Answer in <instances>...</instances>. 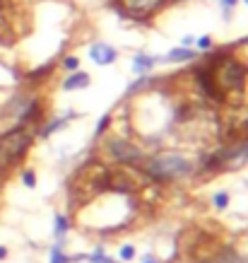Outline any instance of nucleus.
Returning a JSON list of instances; mask_svg holds the SVG:
<instances>
[{
    "mask_svg": "<svg viewBox=\"0 0 248 263\" xmlns=\"http://www.w3.org/2000/svg\"><path fill=\"white\" fill-rule=\"evenodd\" d=\"M246 75H248V68L238 58L224 54V56H217L215 61L207 66V70H200L198 80H200V87L205 89L207 97L215 99V101H224L229 94L243 92Z\"/></svg>",
    "mask_w": 248,
    "mask_h": 263,
    "instance_id": "nucleus-1",
    "label": "nucleus"
},
{
    "mask_svg": "<svg viewBox=\"0 0 248 263\" xmlns=\"http://www.w3.org/2000/svg\"><path fill=\"white\" fill-rule=\"evenodd\" d=\"M34 126H12L10 131L0 133V172L17 165L34 143Z\"/></svg>",
    "mask_w": 248,
    "mask_h": 263,
    "instance_id": "nucleus-2",
    "label": "nucleus"
},
{
    "mask_svg": "<svg viewBox=\"0 0 248 263\" xmlns=\"http://www.w3.org/2000/svg\"><path fill=\"white\" fill-rule=\"evenodd\" d=\"M145 172L157 181H181L193 174V162L178 152H162L145 162Z\"/></svg>",
    "mask_w": 248,
    "mask_h": 263,
    "instance_id": "nucleus-3",
    "label": "nucleus"
},
{
    "mask_svg": "<svg viewBox=\"0 0 248 263\" xmlns=\"http://www.w3.org/2000/svg\"><path fill=\"white\" fill-rule=\"evenodd\" d=\"M246 162H248V140H238V143L224 147L217 157H212V165H217L219 169H229V172L241 169Z\"/></svg>",
    "mask_w": 248,
    "mask_h": 263,
    "instance_id": "nucleus-4",
    "label": "nucleus"
},
{
    "mask_svg": "<svg viewBox=\"0 0 248 263\" xmlns=\"http://www.w3.org/2000/svg\"><path fill=\"white\" fill-rule=\"evenodd\" d=\"M106 152L111 154L116 162H120V165H140L142 157H145L138 145L128 143V140H123V138H108Z\"/></svg>",
    "mask_w": 248,
    "mask_h": 263,
    "instance_id": "nucleus-5",
    "label": "nucleus"
},
{
    "mask_svg": "<svg viewBox=\"0 0 248 263\" xmlns=\"http://www.w3.org/2000/svg\"><path fill=\"white\" fill-rule=\"evenodd\" d=\"M166 0H118L120 10L130 12L133 17H147L150 12H157Z\"/></svg>",
    "mask_w": 248,
    "mask_h": 263,
    "instance_id": "nucleus-6",
    "label": "nucleus"
},
{
    "mask_svg": "<svg viewBox=\"0 0 248 263\" xmlns=\"http://www.w3.org/2000/svg\"><path fill=\"white\" fill-rule=\"evenodd\" d=\"M116 48L108 44H92L89 48V58L97 63V66H108V63H113L116 61Z\"/></svg>",
    "mask_w": 248,
    "mask_h": 263,
    "instance_id": "nucleus-7",
    "label": "nucleus"
},
{
    "mask_svg": "<svg viewBox=\"0 0 248 263\" xmlns=\"http://www.w3.org/2000/svg\"><path fill=\"white\" fill-rule=\"evenodd\" d=\"M87 85H89V75H87V73H80V70H75V73H73V75H70L63 82V89H68V92H70V89H85Z\"/></svg>",
    "mask_w": 248,
    "mask_h": 263,
    "instance_id": "nucleus-8",
    "label": "nucleus"
},
{
    "mask_svg": "<svg viewBox=\"0 0 248 263\" xmlns=\"http://www.w3.org/2000/svg\"><path fill=\"white\" fill-rule=\"evenodd\" d=\"M195 51L193 48H173L169 54L164 56V61H169V63H183V61H193L195 58Z\"/></svg>",
    "mask_w": 248,
    "mask_h": 263,
    "instance_id": "nucleus-9",
    "label": "nucleus"
},
{
    "mask_svg": "<svg viewBox=\"0 0 248 263\" xmlns=\"http://www.w3.org/2000/svg\"><path fill=\"white\" fill-rule=\"evenodd\" d=\"M152 66H154V58H152V56L138 54L135 61H133V73H135V75H142V73H147Z\"/></svg>",
    "mask_w": 248,
    "mask_h": 263,
    "instance_id": "nucleus-10",
    "label": "nucleus"
},
{
    "mask_svg": "<svg viewBox=\"0 0 248 263\" xmlns=\"http://www.w3.org/2000/svg\"><path fill=\"white\" fill-rule=\"evenodd\" d=\"M68 119H70V114H68V116H63V119H58V121H51V123H48V126H46V128L41 131V138H48L51 133H55L58 128H63V123H65Z\"/></svg>",
    "mask_w": 248,
    "mask_h": 263,
    "instance_id": "nucleus-11",
    "label": "nucleus"
},
{
    "mask_svg": "<svg viewBox=\"0 0 248 263\" xmlns=\"http://www.w3.org/2000/svg\"><path fill=\"white\" fill-rule=\"evenodd\" d=\"M68 220L63 218V215H55V237H63L65 232H68Z\"/></svg>",
    "mask_w": 248,
    "mask_h": 263,
    "instance_id": "nucleus-12",
    "label": "nucleus"
},
{
    "mask_svg": "<svg viewBox=\"0 0 248 263\" xmlns=\"http://www.w3.org/2000/svg\"><path fill=\"white\" fill-rule=\"evenodd\" d=\"M227 205H229V193H224V191L215 193V208L217 210H227Z\"/></svg>",
    "mask_w": 248,
    "mask_h": 263,
    "instance_id": "nucleus-13",
    "label": "nucleus"
},
{
    "mask_svg": "<svg viewBox=\"0 0 248 263\" xmlns=\"http://www.w3.org/2000/svg\"><path fill=\"white\" fill-rule=\"evenodd\" d=\"M22 184H24L27 188H34V186H36V174H34L32 169H27V172L22 174Z\"/></svg>",
    "mask_w": 248,
    "mask_h": 263,
    "instance_id": "nucleus-14",
    "label": "nucleus"
},
{
    "mask_svg": "<svg viewBox=\"0 0 248 263\" xmlns=\"http://www.w3.org/2000/svg\"><path fill=\"white\" fill-rule=\"evenodd\" d=\"M63 68L65 70H70V73H75L77 68H80V61H77L75 56H68V58L63 61Z\"/></svg>",
    "mask_w": 248,
    "mask_h": 263,
    "instance_id": "nucleus-15",
    "label": "nucleus"
},
{
    "mask_svg": "<svg viewBox=\"0 0 248 263\" xmlns=\"http://www.w3.org/2000/svg\"><path fill=\"white\" fill-rule=\"evenodd\" d=\"M51 263H70V258H68L60 249H53V251H51Z\"/></svg>",
    "mask_w": 248,
    "mask_h": 263,
    "instance_id": "nucleus-16",
    "label": "nucleus"
},
{
    "mask_svg": "<svg viewBox=\"0 0 248 263\" xmlns=\"http://www.w3.org/2000/svg\"><path fill=\"white\" fill-rule=\"evenodd\" d=\"M120 258L123 261H133L135 258V246H123L120 249Z\"/></svg>",
    "mask_w": 248,
    "mask_h": 263,
    "instance_id": "nucleus-17",
    "label": "nucleus"
},
{
    "mask_svg": "<svg viewBox=\"0 0 248 263\" xmlns=\"http://www.w3.org/2000/svg\"><path fill=\"white\" fill-rule=\"evenodd\" d=\"M108 121H111V114H106V116H101V121H99V126H97V135H101V133L106 131Z\"/></svg>",
    "mask_w": 248,
    "mask_h": 263,
    "instance_id": "nucleus-18",
    "label": "nucleus"
},
{
    "mask_svg": "<svg viewBox=\"0 0 248 263\" xmlns=\"http://www.w3.org/2000/svg\"><path fill=\"white\" fill-rule=\"evenodd\" d=\"M210 46H212V39H210V36H200V39H198V48H200V51H207Z\"/></svg>",
    "mask_w": 248,
    "mask_h": 263,
    "instance_id": "nucleus-19",
    "label": "nucleus"
},
{
    "mask_svg": "<svg viewBox=\"0 0 248 263\" xmlns=\"http://www.w3.org/2000/svg\"><path fill=\"white\" fill-rule=\"evenodd\" d=\"M222 3H224V5H227L229 10H231V8H234V5H236V0H222Z\"/></svg>",
    "mask_w": 248,
    "mask_h": 263,
    "instance_id": "nucleus-20",
    "label": "nucleus"
},
{
    "mask_svg": "<svg viewBox=\"0 0 248 263\" xmlns=\"http://www.w3.org/2000/svg\"><path fill=\"white\" fill-rule=\"evenodd\" d=\"M3 258H8V249H5V246H0V261H3Z\"/></svg>",
    "mask_w": 248,
    "mask_h": 263,
    "instance_id": "nucleus-21",
    "label": "nucleus"
},
{
    "mask_svg": "<svg viewBox=\"0 0 248 263\" xmlns=\"http://www.w3.org/2000/svg\"><path fill=\"white\" fill-rule=\"evenodd\" d=\"M145 263H157V261H154V258H150V256H147V258H145Z\"/></svg>",
    "mask_w": 248,
    "mask_h": 263,
    "instance_id": "nucleus-22",
    "label": "nucleus"
},
{
    "mask_svg": "<svg viewBox=\"0 0 248 263\" xmlns=\"http://www.w3.org/2000/svg\"><path fill=\"white\" fill-rule=\"evenodd\" d=\"M243 3H246V5H248V0H243Z\"/></svg>",
    "mask_w": 248,
    "mask_h": 263,
    "instance_id": "nucleus-23",
    "label": "nucleus"
}]
</instances>
